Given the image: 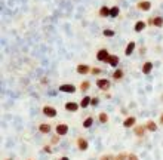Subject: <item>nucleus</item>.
<instances>
[{
    "label": "nucleus",
    "instance_id": "1",
    "mask_svg": "<svg viewBox=\"0 0 163 160\" xmlns=\"http://www.w3.org/2000/svg\"><path fill=\"white\" fill-rule=\"evenodd\" d=\"M95 85H96V88L99 89V90H102V92H108L110 88H111V82H110L108 79H105V77L96 79Z\"/></svg>",
    "mask_w": 163,
    "mask_h": 160
},
{
    "label": "nucleus",
    "instance_id": "2",
    "mask_svg": "<svg viewBox=\"0 0 163 160\" xmlns=\"http://www.w3.org/2000/svg\"><path fill=\"white\" fill-rule=\"evenodd\" d=\"M110 55H111V53H110L108 51L105 49V48H101V49H98V51H96V55H95V58H96V61L107 64V61H108Z\"/></svg>",
    "mask_w": 163,
    "mask_h": 160
},
{
    "label": "nucleus",
    "instance_id": "3",
    "mask_svg": "<svg viewBox=\"0 0 163 160\" xmlns=\"http://www.w3.org/2000/svg\"><path fill=\"white\" fill-rule=\"evenodd\" d=\"M147 24H148L150 27L162 28L163 27V17H150L147 19Z\"/></svg>",
    "mask_w": 163,
    "mask_h": 160
},
{
    "label": "nucleus",
    "instance_id": "4",
    "mask_svg": "<svg viewBox=\"0 0 163 160\" xmlns=\"http://www.w3.org/2000/svg\"><path fill=\"white\" fill-rule=\"evenodd\" d=\"M42 111H43V114L46 116V117H51V119H54L56 117V114H58V111H56V108L52 105H45L42 108Z\"/></svg>",
    "mask_w": 163,
    "mask_h": 160
},
{
    "label": "nucleus",
    "instance_id": "5",
    "mask_svg": "<svg viewBox=\"0 0 163 160\" xmlns=\"http://www.w3.org/2000/svg\"><path fill=\"white\" fill-rule=\"evenodd\" d=\"M151 2L150 0H139L138 3H136V9L138 11H143V12H148L150 9H151Z\"/></svg>",
    "mask_w": 163,
    "mask_h": 160
},
{
    "label": "nucleus",
    "instance_id": "6",
    "mask_svg": "<svg viewBox=\"0 0 163 160\" xmlns=\"http://www.w3.org/2000/svg\"><path fill=\"white\" fill-rule=\"evenodd\" d=\"M59 92H64V93H76V90L77 88L71 85V83H62V85H59Z\"/></svg>",
    "mask_w": 163,
    "mask_h": 160
},
{
    "label": "nucleus",
    "instance_id": "7",
    "mask_svg": "<svg viewBox=\"0 0 163 160\" xmlns=\"http://www.w3.org/2000/svg\"><path fill=\"white\" fill-rule=\"evenodd\" d=\"M76 144H77V148H79L80 151H86V150L89 148V142H88L86 138H83V136H79L77 141H76Z\"/></svg>",
    "mask_w": 163,
    "mask_h": 160
},
{
    "label": "nucleus",
    "instance_id": "8",
    "mask_svg": "<svg viewBox=\"0 0 163 160\" xmlns=\"http://www.w3.org/2000/svg\"><path fill=\"white\" fill-rule=\"evenodd\" d=\"M55 130H56V135H59V136H65V135L68 133V124L58 123L56 124V127H55Z\"/></svg>",
    "mask_w": 163,
    "mask_h": 160
},
{
    "label": "nucleus",
    "instance_id": "9",
    "mask_svg": "<svg viewBox=\"0 0 163 160\" xmlns=\"http://www.w3.org/2000/svg\"><path fill=\"white\" fill-rule=\"evenodd\" d=\"M91 65H88V64H77V67H76V71L79 73V74H82V76H86V74H91Z\"/></svg>",
    "mask_w": 163,
    "mask_h": 160
},
{
    "label": "nucleus",
    "instance_id": "10",
    "mask_svg": "<svg viewBox=\"0 0 163 160\" xmlns=\"http://www.w3.org/2000/svg\"><path fill=\"white\" fill-rule=\"evenodd\" d=\"M147 21H143V19H139V21H136L135 24H133V31L135 33H143L145 28H147Z\"/></svg>",
    "mask_w": 163,
    "mask_h": 160
},
{
    "label": "nucleus",
    "instance_id": "11",
    "mask_svg": "<svg viewBox=\"0 0 163 160\" xmlns=\"http://www.w3.org/2000/svg\"><path fill=\"white\" fill-rule=\"evenodd\" d=\"M145 132H147L145 124H136V126H133V133H135L138 138H143L145 135Z\"/></svg>",
    "mask_w": 163,
    "mask_h": 160
},
{
    "label": "nucleus",
    "instance_id": "12",
    "mask_svg": "<svg viewBox=\"0 0 163 160\" xmlns=\"http://www.w3.org/2000/svg\"><path fill=\"white\" fill-rule=\"evenodd\" d=\"M153 68H154V64L151 61H145L144 64H143V67H141V73L147 76V74H150L153 71Z\"/></svg>",
    "mask_w": 163,
    "mask_h": 160
},
{
    "label": "nucleus",
    "instance_id": "13",
    "mask_svg": "<svg viewBox=\"0 0 163 160\" xmlns=\"http://www.w3.org/2000/svg\"><path fill=\"white\" fill-rule=\"evenodd\" d=\"M133 126H136V117L135 116H127L126 119L123 120V127H133Z\"/></svg>",
    "mask_w": 163,
    "mask_h": 160
},
{
    "label": "nucleus",
    "instance_id": "14",
    "mask_svg": "<svg viewBox=\"0 0 163 160\" xmlns=\"http://www.w3.org/2000/svg\"><path fill=\"white\" fill-rule=\"evenodd\" d=\"M119 61H120L119 55H114V53H111V55H110V58H108V61H107V65L113 67V68H116V67L119 65Z\"/></svg>",
    "mask_w": 163,
    "mask_h": 160
},
{
    "label": "nucleus",
    "instance_id": "15",
    "mask_svg": "<svg viewBox=\"0 0 163 160\" xmlns=\"http://www.w3.org/2000/svg\"><path fill=\"white\" fill-rule=\"evenodd\" d=\"M79 108H80V104H79V102H74V101H68V102H65V110L70 111V113H76Z\"/></svg>",
    "mask_w": 163,
    "mask_h": 160
},
{
    "label": "nucleus",
    "instance_id": "16",
    "mask_svg": "<svg viewBox=\"0 0 163 160\" xmlns=\"http://www.w3.org/2000/svg\"><path fill=\"white\" fill-rule=\"evenodd\" d=\"M123 77H125V71L122 70V68H116V70L113 71V74H111V79H113V80H116V82L122 80Z\"/></svg>",
    "mask_w": 163,
    "mask_h": 160
},
{
    "label": "nucleus",
    "instance_id": "17",
    "mask_svg": "<svg viewBox=\"0 0 163 160\" xmlns=\"http://www.w3.org/2000/svg\"><path fill=\"white\" fill-rule=\"evenodd\" d=\"M135 49H136V43H135V42H129L126 45V48H125V55H126V56H130L132 53L135 52Z\"/></svg>",
    "mask_w": 163,
    "mask_h": 160
},
{
    "label": "nucleus",
    "instance_id": "18",
    "mask_svg": "<svg viewBox=\"0 0 163 160\" xmlns=\"http://www.w3.org/2000/svg\"><path fill=\"white\" fill-rule=\"evenodd\" d=\"M110 9L111 8H108V6H101L99 8V11H98V17L99 18H108L110 17Z\"/></svg>",
    "mask_w": 163,
    "mask_h": 160
},
{
    "label": "nucleus",
    "instance_id": "19",
    "mask_svg": "<svg viewBox=\"0 0 163 160\" xmlns=\"http://www.w3.org/2000/svg\"><path fill=\"white\" fill-rule=\"evenodd\" d=\"M91 101H92V96H89V95H85L82 99H80V108H88V107L91 105Z\"/></svg>",
    "mask_w": 163,
    "mask_h": 160
},
{
    "label": "nucleus",
    "instance_id": "20",
    "mask_svg": "<svg viewBox=\"0 0 163 160\" xmlns=\"http://www.w3.org/2000/svg\"><path fill=\"white\" fill-rule=\"evenodd\" d=\"M145 127H147L148 132H156V130H157V123H156L154 120H147Z\"/></svg>",
    "mask_w": 163,
    "mask_h": 160
},
{
    "label": "nucleus",
    "instance_id": "21",
    "mask_svg": "<svg viewBox=\"0 0 163 160\" xmlns=\"http://www.w3.org/2000/svg\"><path fill=\"white\" fill-rule=\"evenodd\" d=\"M51 129H52V126H51L49 123L39 124V132H40V133H49V132H51Z\"/></svg>",
    "mask_w": 163,
    "mask_h": 160
},
{
    "label": "nucleus",
    "instance_id": "22",
    "mask_svg": "<svg viewBox=\"0 0 163 160\" xmlns=\"http://www.w3.org/2000/svg\"><path fill=\"white\" fill-rule=\"evenodd\" d=\"M98 120H99V123L105 124V123H107V122H108V120H110L108 114H107L105 111H102V113H99V114H98Z\"/></svg>",
    "mask_w": 163,
    "mask_h": 160
},
{
    "label": "nucleus",
    "instance_id": "23",
    "mask_svg": "<svg viewBox=\"0 0 163 160\" xmlns=\"http://www.w3.org/2000/svg\"><path fill=\"white\" fill-rule=\"evenodd\" d=\"M120 15V8L119 6H111L110 9V18H117Z\"/></svg>",
    "mask_w": 163,
    "mask_h": 160
},
{
    "label": "nucleus",
    "instance_id": "24",
    "mask_svg": "<svg viewBox=\"0 0 163 160\" xmlns=\"http://www.w3.org/2000/svg\"><path fill=\"white\" fill-rule=\"evenodd\" d=\"M91 88V82H88V80H83L80 85H79V89L82 90V92H88Z\"/></svg>",
    "mask_w": 163,
    "mask_h": 160
},
{
    "label": "nucleus",
    "instance_id": "25",
    "mask_svg": "<svg viewBox=\"0 0 163 160\" xmlns=\"http://www.w3.org/2000/svg\"><path fill=\"white\" fill-rule=\"evenodd\" d=\"M92 124H93V117H92V116L86 117V119L83 120V127H85V129H89V127H92Z\"/></svg>",
    "mask_w": 163,
    "mask_h": 160
},
{
    "label": "nucleus",
    "instance_id": "26",
    "mask_svg": "<svg viewBox=\"0 0 163 160\" xmlns=\"http://www.w3.org/2000/svg\"><path fill=\"white\" fill-rule=\"evenodd\" d=\"M102 36H104V37H114V36H116V31L111 30V28H104V30H102Z\"/></svg>",
    "mask_w": 163,
    "mask_h": 160
},
{
    "label": "nucleus",
    "instance_id": "27",
    "mask_svg": "<svg viewBox=\"0 0 163 160\" xmlns=\"http://www.w3.org/2000/svg\"><path fill=\"white\" fill-rule=\"evenodd\" d=\"M102 73V68H99V67H92L91 68V74H93V76H99Z\"/></svg>",
    "mask_w": 163,
    "mask_h": 160
},
{
    "label": "nucleus",
    "instance_id": "28",
    "mask_svg": "<svg viewBox=\"0 0 163 160\" xmlns=\"http://www.w3.org/2000/svg\"><path fill=\"white\" fill-rule=\"evenodd\" d=\"M114 160H127L126 153H119L117 156H114Z\"/></svg>",
    "mask_w": 163,
    "mask_h": 160
},
{
    "label": "nucleus",
    "instance_id": "29",
    "mask_svg": "<svg viewBox=\"0 0 163 160\" xmlns=\"http://www.w3.org/2000/svg\"><path fill=\"white\" fill-rule=\"evenodd\" d=\"M99 160H114V156L113 154H102Z\"/></svg>",
    "mask_w": 163,
    "mask_h": 160
},
{
    "label": "nucleus",
    "instance_id": "30",
    "mask_svg": "<svg viewBox=\"0 0 163 160\" xmlns=\"http://www.w3.org/2000/svg\"><path fill=\"white\" fill-rule=\"evenodd\" d=\"M98 104H99V98H98V96H93V98H92V101H91V105L92 107H96Z\"/></svg>",
    "mask_w": 163,
    "mask_h": 160
},
{
    "label": "nucleus",
    "instance_id": "31",
    "mask_svg": "<svg viewBox=\"0 0 163 160\" xmlns=\"http://www.w3.org/2000/svg\"><path fill=\"white\" fill-rule=\"evenodd\" d=\"M59 138H61L59 135H55V136H52V140H51V144H52V145L58 144V142H59Z\"/></svg>",
    "mask_w": 163,
    "mask_h": 160
},
{
    "label": "nucleus",
    "instance_id": "32",
    "mask_svg": "<svg viewBox=\"0 0 163 160\" xmlns=\"http://www.w3.org/2000/svg\"><path fill=\"white\" fill-rule=\"evenodd\" d=\"M127 160H139V159H138V156H136V154L130 153V154H127Z\"/></svg>",
    "mask_w": 163,
    "mask_h": 160
},
{
    "label": "nucleus",
    "instance_id": "33",
    "mask_svg": "<svg viewBox=\"0 0 163 160\" xmlns=\"http://www.w3.org/2000/svg\"><path fill=\"white\" fill-rule=\"evenodd\" d=\"M43 151H45V153H52V148H51V145H45V147H43Z\"/></svg>",
    "mask_w": 163,
    "mask_h": 160
},
{
    "label": "nucleus",
    "instance_id": "34",
    "mask_svg": "<svg viewBox=\"0 0 163 160\" xmlns=\"http://www.w3.org/2000/svg\"><path fill=\"white\" fill-rule=\"evenodd\" d=\"M145 52H147V48H139V55H141V56H143Z\"/></svg>",
    "mask_w": 163,
    "mask_h": 160
},
{
    "label": "nucleus",
    "instance_id": "35",
    "mask_svg": "<svg viewBox=\"0 0 163 160\" xmlns=\"http://www.w3.org/2000/svg\"><path fill=\"white\" fill-rule=\"evenodd\" d=\"M159 123H160V124H162V126H163V113H162V114H160V119H159Z\"/></svg>",
    "mask_w": 163,
    "mask_h": 160
},
{
    "label": "nucleus",
    "instance_id": "36",
    "mask_svg": "<svg viewBox=\"0 0 163 160\" xmlns=\"http://www.w3.org/2000/svg\"><path fill=\"white\" fill-rule=\"evenodd\" d=\"M58 160H70V159H68L67 156H62V157H59V159H58Z\"/></svg>",
    "mask_w": 163,
    "mask_h": 160
},
{
    "label": "nucleus",
    "instance_id": "37",
    "mask_svg": "<svg viewBox=\"0 0 163 160\" xmlns=\"http://www.w3.org/2000/svg\"><path fill=\"white\" fill-rule=\"evenodd\" d=\"M5 160H14V159H12V157H9V159H5Z\"/></svg>",
    "mask_w": 163,
    "mask_h": 160
},
{
    "label": "nucleus",
    "instance_id": "38",
    "mask_svg": "<svg viewBox=\"0 0 163 160\" xmlns=\"http://www.w3.org/2000/svg\"><path fill=\"white\" fill-rule=\"evenodd\" d=\"M160 99H162V101H163V95H162V96H160Z\"/></svg>",
    "mask_w": 163,
    "mask_h": 160
},
{
    "label": "nucleus",
    "instance_id": "39",
    "mask_svg": "<svg viewBox=\"0 0 163 160\" xmlns=\"http://www.w3.org/2000/svg\"><path fill=\"white\" fill-rule=\"evenodd\" d=\"M28 160H31V159H28Z\"/></svg>",
    "mask_w": 163,
    "mask_h": 160
}]
</instances>
